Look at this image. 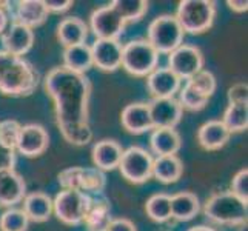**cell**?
Returning <instances> with one entry per match:
<instances>
[{
    "instance_id": "cell-1",
    "label": "cell",
    "mask_w": 248,
    "mask_h": 231,
    "mask_svg": "<svg viewBox=\"0 0 248 231\" xmlns=\"http://www.w3.org/2000/svg\"><path fill=\"white\" fill-rule=\"evenodd\" d=\"M44 83L46 94L54 102L56 123L63 139L76 147L88 145L93 139V130L88 122L90 79L65 66H56L46 74Z\"/></svg>"
},
{
    "instance_id": "cell-2",
    "label": "cell",
    "mask_w": 248,
    "mask_h": 231,
    "mask_svg": "<svg viewBox=\"0 0 248 231\" xmlns=\"http://www.w3.org/2000/svg\"><path fill=\"white\" fill-rule=\"evenodd\" d=\"M39 73L27 59L0 51V92L11 97H25L36 91Z\"/></svg>"
},
{
    "instance_id": "cell-3",
    "label": "cell",
    "mask_w": 248,
    "mask_h": 231,
    "mask_svg": "<svg viewBox=\"0 0 248 231\" xmlns=\"http://www.w3.org/2000/svg\"><path fill=\"white\" fill-rule=\"evenodd\" d=\"M203 215L216 225H247L248 202H244L232 191L215 193L203 205Z\"/></svg>"
},
{
    "instance_id": "cell-4",
    "label": "cell",
    "mask_w": 248,
    "mask_h": 231,
    "mask_svg": "<svg viewBox=\"0 0 248 231\" xmlns=\"http://www.w3.org/2000/svg\"><path fill=\"white\" fill-rule=\"evenodd\" d=\"M176 19L184 32L202 34L208 31L216 19V3L213 0H182Z\"/></svg>"
},
{
    "instance_id": "cell-5",
    "label": "cell",
    "mask_w": 248,
    "mask_h": 231,
    "mask_svg": "<svg viewBox=\"0 0 248 231\" xmlns=\"http://www.w3.org/2000/svg\"><path fill=\"white\" fill-rule=\"evenodd\" d=\"M159 53L147 39L130 40L122 48V66L136 77H147L157 68Z\"/></svg>"
},
{
    "instance_id": "cell-6",
    "label": "cell",
    "mask_w": 248,
    "mask_h": 231,
    "mask_svg": "<svg viewBox=\"0 0 248 231\" xmlns=\"http://www.w3.org/2000/svg\"><path fill=\"white\" fill-rule=\"evenodd\" d=\"M185 32L179 25L176 15L162 14L148 27V42L159 54H170L182 45Z\"/></svg>"
},
{
    "instance_id": "cell-7",
    "label": "cell",
    "mask_w": 248,
    "mask_h": 231,
    "mask_svg": "<svg viewBox=\"0 0 248 231\" xmlns=\"http://www.w3.org/2000/svg\"><path fill=\"white\" fill-rule=\"evenodd\" d=\"M90 196L78 190H62L53 200V213L65 225L83 224Z\"/></svg>"
},
{
    "instance_id": "cell-8",
    "label": "cell",
    "mask_w": 248,
    "mask_h": 231,
    "mask_svg": "<svg viewBox=\"0 0 248 231\" xmlns=\"http://www.w3.org/2000/svg\"><path fill=\"white\" fill-rule=\"evenodd\" d=\"M153 162L155 159L150 151L134 145V147L124 150L121 164L117 168L121 169V174L128 182L140 185L153 176Z\"/></svg>"
},
{
    "instance_id": "cell-9",
    "label": "cell",
    "mask_w": 248,
    "mask_h": 231,
    "mask_svg": "<svg viewBox=\"0 0 248 231\" xmlns=\"http://www.w3.org/2000/svg\"><path fill=\"white\" fill-rule=\"evenodd\" d=\"M168 68L181 80L191 79L203 70V54L198 46L182 44L168 54Z\"/></svg>"
},
{
    "instance_id": "cell-10",
    "label": "cell",
    "mask_w": 248,
    "mask_h": 231,
    "mask_svg": "<svg viewBox=\"0 0 248 231\" xmlns=\"http://www.w3.org/2000/svg\"><path fill=\"white\" fill-rule=\"evenodd\" d=\"M125 20L117 14L111 5L94 10L90 17V30L96 39L104 40H119L125 31Z\"/></svg>"
},
{
    "instance_id": "cell-11",
    "label": "cell",
    "mask_w": 248,
    "mask_h": 231,
    "mask_svg": "<svg viewBox=\"0 0 248 231\" xmlns=\"http://www.w3.org/2000/svg\"><path fill=\"white\" fill-rule=\"evenodd\" d=\"M11 23H19L27 28H37L48 19V10L44 0H19L3 2Z\"/></svg>"
},
{
    "instance_id": "cell-12",
    "label": "cell",
    "mask_w": 248,
    "mask_h": 231,
    "mask_svg": "<svg viewBox=\"0 0 248 231\" xmlns=\"http://www.w3.org/2000/svg\"><path fill=\"white\" fill-rule=\"evenodd\" d=\"M49 147V134L45 126L39 123L23 125L17 140L16 151L23 154L25 157H39Z\"/></svg>"
},
{
    "instance_id": "cell-13",
    "label": "cell",
    "mask_w": 248,
    "mask_h": 231,
    "mask_svg": "<svg viewBox=\"0 0 248 231\" xmlns=\"http://www.w3.org/2000/svg\"><path fill=\"white\" fill-rule=\"evenodd\" d=\"M90 48L93 56V65H96L99 70L113 73L122 66L124 45L119 40L96 39V42Z\"/></svg>"
},
{
    "instance_id": "cell-14",
    "label": "cell",
    "mask_w": 248,
    "mask_h": 231,
    "mask_svg": "<svg viewBox=\"0 0 248 231\" xmlns=\"http://www.w3.org/2000/svg\"><path fill=\"white\" fill-rule=\"evenodd\" d=\"M153 128H174L179 125L184 114V108L174 97L153 99L148 102Z\"/></svg>"
},
{
    "instance_id": "cell-15",
    "label": "cell",
    "mask_w": 248,
    "mask_h": 231,
    "mask_svg": "<svg viewBox=\"0 0 248 231\" xmlns=\"http://www.w3.org/2000/svg\"><path fill=\"white\" fill-rule=\"evenodd\" d=\"M88 210L85 215L83 224L88 231H107L111 220V203L104 193L88 194Z\"/></svg>"
},
{
    "instance_id": "cell-16",
    "label": "cell",
    "mask_w": 248,
    "mask_h": 231,
    "mask_svg": "<svg viewBox=\"0 0 248 231\" xmlns=\"http://www.w3.org/2000/svg\"><path fill=\"white\" fill-rule=\"evenodd\" d=\"M27 196V184L16 169L0 173V207L14 208Z\"/></svg>"
},
{
    "instance_id": "cell-17",
    "label": "cell",
    "mask_w": 248,
    "mask_h": 231,
    "mask_svg": "<svg viewBox=\"0 0 248 231\" xmlns=\"http://www.w3.org/2000/svg\"><path fill=\"white\" fill-rule=\"evenodd\" d=\"M147 88L153 99H170L181 90L182 80L170 68H156L147 76Z\"/></svg>"
},
{
    "instance_id": "cell-18",
    "label": "cell",
    "mask_w": 248,
    "mask_h": 231,
    "mask_svg": "<svg viewBox=\"0 0 248 231\" xmlns=\"http://www.w3.org/2000/svg\"><path fill=\"white\" fill-rule=\"evenodd\" d=\"M121 122L130 134H143L150 130H155L148 102H134V104L126 105L121 114Z\"/></svg>"
},
{
    "instance_id": "cell-19",
    "label": "cell",
    "mask_w": 248,
    "mask_h": 231,
    "mask_svg": "<svg viewBox=\"0 0 248 231\" xmlns=\"http://www.w3.org/2000/svg\"><path fill=\"white\" fill-rule=\"evenodd\" d=\"M3 51L14 56L23 57L34 45V31L19 23H11L0 37Z\"/></svg>"
},
{
    "instance_id": "cell-20",
    "label": "cell",
    "mask_w": 248,
    "mask_h": 231,
    "mask_svg": "<svg viewBox=\"0 0 248 231\" xmlns=\"http://www.w3.org/2000/svg\"><path fill=\"white\" fill-rule=\"evenodd\" d=\"M122 154H124L122 145L113 139H102L94 143L91 150L94 167L104 171V173L105 171L116 169L119 167Z\"/></svg>"
},
{
    "instance_id": "cell-21",
    "label": "cell",
    "mask_w": 248,
    "mask_h": 231,
    "mask_svg": "<svg viewBox=\"0 0 248 231\" xmlns=\"http://www.w3.org/2000/svg\"><path fill=\"white\" fill-rule=\"evenodd\" d=\"M88 25L79 17H65L57 25V39L63 45V48L85 44L88 39Z\"/></svg>"
},
{
    "instance_id": "cell-22",
    "label": "cell",
    "mask_w": 248,
    "mask_h": 231,
    "mask_svg": "<svg viewBox=\"0 0 248 231\" xmlns=\"http://www.w3.org/2000/svg\"><path fill=\"white\" fill-rule=\"evenodd\" d=\"M230 133L220 121L205 122L198 131V142L207 151H216L224 148L230 140Z\"/></svg>"
},
{
    "instance_id": "cell-23",
    "label": "cell",
    "mask_w": 248,
    "mask_h": 231,
    "mask_svg": "<svg viewBox=\"0 0 248 231\" xmlns=\"http://www.w3.org/2000/svg\"><path fill=\"white\" fill-rule=\"evenodd\" d=\"M153 153L160 156H176L182 147V138L174 128H156L150 136Z\"/></svg>"
},
{
    "instance_id": "cell-24",
    "label": "cell",
    "mask_w": 248,
    "mask_h": 231,
    "mask_svg": "<svg viewBox=\"0 0 248 231\" xmlns=\"http://www.w3.org/2000/svg\"><path fill=\"white\" fill-rule=\"evenodd\" d=\"M22 210L28 216L30 222L42 224V222H46L49 216L53 215V199L42 191L30 193L25 196Z\"/></svg>"
},
{
    "instance_id": "cell-25",
    "label": "cell",
    "mask_w": 248,
    "mask_h": 231,
    "mask_svg": "<svg viewBox=\"0 0 248 231\" xmlns=\"http://www.w3.org/2000/svg\"><path fill=\"white\" fill-rule=\"evenodd\" d=\"M201 211L199 198L191 191H181L171 196V217L179 222L191 220Z\"/></svg>"
},
{
    "instance_id": "cell-26",
    "label": "cell",
    "mask_w": 248,
    "mask_h": 231,
    "mask_svg": "<svg viewBox=\"0 0 248 231\" xmlns=\"http://www.w3.org/2000/svg\"><path fill=\"white\" fill-rule=\"evenodd\" d=\"M184 174V164L177 156H160L153 162V176L162 184H176Z\"/></svg>"
},
{
    "instance_id": "cell-27",
    "label": "cell",
    "mask_w": 248,
    "mask_h": 231,
    "mask_svg": "<svg viewBox=\"0 0 248 231\" xmlns=\"http://www.w3.org/2000/svg\"><path fill=\"white\" fill-rule=\"evenodd\" d=\"M62 59H63L62 66L68 68L70 71L79 73V74H85L93 66L91 48L87 44L63 48Z\"/></svg>"
},
{
    "instance_id": "cell-28",
    "label": "cell",
    "mask_w": 248,
    "mask_h": 231,
    "mask_svg": "<svg viewBox=\"0 0 248 231\" xmlns=\"http://www.w3.org/2000/svg\"><path fill=\"white\" fill-rule=\"evenodd\" d=\"M222 123L230 133H242L248 128V104H228Z\"/></svg>"
},
{
    "instance_id": "cell-29",
    "label": "cell",
    "mask_w": 248,
    "mask_h": 231,
    "mask_svg": "<svg viewBox=\"0 0 248 231\" xmlns=\"http://www.w3.org/2000/svg\"><path fill=\"white\" fill-rule=\"evenodd\" d=\"M145 211L151 220L167 222L171 219V196L165 193H156L145 203Z\"/></svg>"
},
{
    "instance_id": "cell-30",
    "label": "cell",
    "mask_w": 248,
    "mask_h": 231,
    "mask_svg": "<svg viewBox=\"0 0 248 231\" xmlns=\"http://www.w3.org/2000/svg\"><path fill=\"white\" fill-rule=\"evenodd\" d=\"M109 5L117 11V14L125 20V23L142 20L150 6V3L145 2V0H114Z\"/></svg>"
},
{
    "instance_id": "cell-31",
    "label": "cell",
    "mask_w": 248,
    "mask_h": 231,
    "mask_svg": "<svg viewBox=\"0 0 248 231\" xmlns=\"http://www.w3.org/2000/svg\"><path fill=\"white\" fill-rule=\"evenodd\" d=\"M30 219L22 208H8L0 216V231H28Z\"/></svg>"
},
{
    "instance_id": "cell-32",
    "label": "cell",
    "mask_w": 248,
    "mask_h": 231,
    "mask_svg": "<svg viewBox=\"0 0 248 231\" xmlns=\"http://www.w3.org/2000/svg\"><path fill=\"white\" fill-rule=\"evenodd\" d=\"M185 83L190 88H193L198 94H201V96L207 97V99H210L213 94L216 92V87H217L215 74L207 70H202L198 74H194L191 79L185 80Z\"/></svg>"
},
{
    "instance_id": "cell-33",
    "label": "cell",
    "mask_w": 248,
    "mask_h": 231,
    "mask_svg": "<svg viewBox=\"0 0 248 231\" xmlns=\"http://www.w3.org/2000/svg\"><path fill=\"white\" fill-rule=\"evenodd\" d=\"M179 104L184 109H188V111H201L205 107L208 105V100L207 97L201 96V94L196 92L193 88H190L188 85L185 83L184 88H181V92H179Z\"/></svg>"
},
{
    "instance_id": "cell-34",
    "label": "cell",
    "mask_w": 248,
    "mask_h": 231,
    "mask_svg": "<svg viewBox=\"0 0 248 231\" xmlns=\"http://www.w3.org/2000/svg\"><path fill=\"white\" fill-rule=\"evenodd\" d=\"M20 130H22V125L17 121H14V119L2 121L0 122V143H2L3 147L16 151Z\"/></svg>"
},
{
    "instance_id": "cell-35",
    "label": "cell",
    "mask_w": 248,
    "mask_h": 231,
    "mask_svg": "<svg viewBox=\"0 0 248 231\" xmlns=\"http://www.w3.org/2000/svg\"><path fill=\"white\" fill-rule=\"evenodd\" d=\"M232 193L239 199L248 202V169L242 168L234 174L232 181Z\"/></svg>"
},
{
    "instance_id": "cell-36",
    "label": "cell",
    "mask_w": 248,
    "mask_h": 231,
    "mask_svg": "<svg viewBox=\"0 0 248 231\" xmlns=\"http://www.w3.org/2000/svg\"><path fill=\"white\" fill-rule=\"evenodd\" d=\"M227 97L228 104H248V85L245 82L234 83L230 87Z\"/></svg>"
},
{
    "instance_id": "cell-37",
    "label": "cell",
    "mask_w": 248,
    "mask_h": 231,
    "mask_svg": "<svg viewBox=\"0 0 248 231\" xmlns=\"http://www.w3.org/2000/svg\"><path fill=\"white\" fill-rule=\"evenodd\" d=\"M16 162H17L16 151L6 148L0 143V173H2V171H8V169H14Z\"/></svg>"
},
{
    "instance_id": "cell-38",
    "label": "cell",
    "mask_w": 248,
    "mask_h": 231,
    "mask_svg": "<svg viewBox=\"0 0 248 231\" xmlns=\"http://www.w3.org/2000/svg\"><path fill=\"white\" fill-rule=\"evenodd\" d=\"M107 231H138V228H136V225L130 219L119 217V219L111 220V224Z\"/></svg>"
},
{
    "instance_id": "cell-39",
    "label": "cell",
    "mask_w": 248,
    "mask_h": 231,
    "mask_svg": "<svg viewBox=\"0 0 248 231\" xmlns=\"http://www.w3.org/2000/svg\"><path fill=\"white\" fill-rule=\"evenodd\" d=\"M44 3L48 13H65L73 6L71 0H62V2H59V0H44Z\"/></svg>"
},
{
    "instance_id": "cell-40",
    "label": "cell",
    "mask_w": 248,
    "mask_h": 231,
    "mask_svg": "<svg viewBox=\"0 0 248 231\" xmlns=\"http://www.w3.org/2000/svg\"><path fill=\"white\" fill-rule=\"evenodd\" d=\"M10 25H11V19H10V15H8L5 3L0 2V37L3 36V32L8 30Z\"/></svg>"
},
{
    "instance_id": "cell-41",
    "label": "cell",
    "mask_w": 248,
    "mask_h": 231,
    "mask_svg": "<svg viewBox=\"0 0 248 231\" xmlns=\"http://www.w3.org/2000/svg\"><path fill=\"white\" fill-rule=\"evenodd\" d=\"M227 5L230 6V10L234 13H247V10H248L247 0H241V2H237V0H228Z\"/></svg>"
},
{
    "instance_id": "cell-42",
    "label": "cell",
    "mask_w": 248,
    "mask_h": 231,
    "mask_svg": "<svg viewBox=\"0 0 248 231\" xmlns=\"http://www.w3.org/2000/svg\"><path fill=\"white\" fill-rule=\"evenodd\" d=\"M188 231H216L215 228H211V227H207V225H199V227H193L190 228Z\"/></svg>"
},
{
    "instance_id": "cell-43",
    "label": "cell",
    "mask_w": 248,
    "mask_h": 231,
    "mask_svg": "<svg viewBox=\"0 0 248 231\" xmlns=\"http://www.w3.org/2000/svg\"><path fill=\"white\" fill-rule=\"evenodd\" d=\"M237 231H247V225H241Z\"/></svg>"
}]
</instances>
